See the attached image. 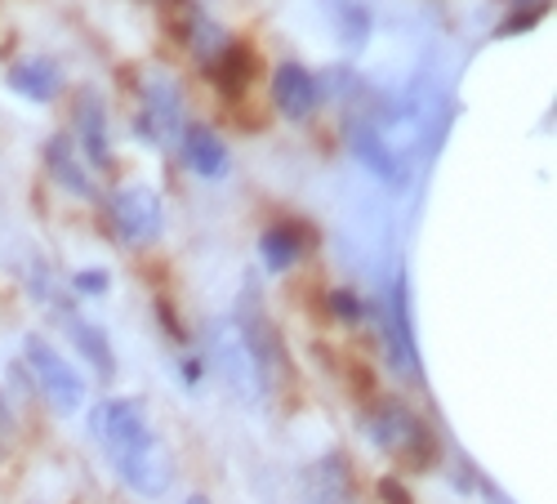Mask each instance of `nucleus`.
<instances>
[{"label":"nucleus","mask_w":557,"mask_h":504,"mask_svg":"<svg viewBox=\"0 0 557 504\" xmlns=\"http://www.w3.org/2000/svg\"><path fill=\"white\" fill-rule=\"evenodd\" d=\"M89 433L108 451L116 478L144 500H161L174 482V460L157 429L148 425L144 402L134 397H103L89 410Z\"/></svg>","instance_id":"1"},{"label":"nucleus","mask_w":557,"mask_h":504,"mask_svg":"<svg viewBox=\"0 0 557 504\" xmlns=\"http://www.w3.org/2000/svg\"><path fill=\"white\" fill-rule=\"evenodd\" d=\"M361 429H366L370 446L384 451L397 465H410V469H433L437 455H442V442H437L433 425L397 397H380L361 416Z\"/></svg>","instance_id":"2"},{"label":"nucleus","mask_w":557,"mask_h":504,"mask_svg":"<svg viewBox=\"0 0 557 504\" xmlns=\"http://www.w3.org/2000/svg\"><path fill=\"white\" fill-rule=\"evenodd\" d=\"M232 327L242 331L246 348H250V361H255V371H259V384H263V397L272 393H282L290 384V348L282 340V331L272 327V317H268V304L259 295L255 282H246L242 299H237V317H232Z\"/></svg>","instance_id":"3"},{"label":"nucleus","mask_w":557,"mask_h":504,"mask_svg":"<svg viewBox=\"0 0 557 504\" xmlns=\"http://www.w3.org/2000/svg\"><path fill=\"white\" fill-rule=\"evenodd\" d=\"M375 327H380V344H384L388 371L401 376L406 384H414L424 376V366H420V344H414V327H410V286H406V278H397L380 295Z\"/></svg>","instance_id":"4"},{"label":"nucleus","mask_w":557,"mask_h":504,"mask_svg":"<svg viewBox=\"0 0 557 504\" xmlns=\"http://www.w3.org/2000/svg\"><path fill=\"white\" fill-rule=\"evenodd\" d=\"M206 357H210V371L223 380V389L237 402H246V406L263 402V384H259V371L250 361V348H246L242 331L232 322H210L206 327Z\"/></svg>","instance_id":"5"},{"label":"nucleus","mask_w":557,"mask_h":504,"mask_svg":"<svg viewBox=\"0 0 557 504\" xmlns=\"http://www.w3.org/2000/svg\"><path fill=\"white\" fill-rule=\"evenodd\" d=\"M23 361H27V371L36 376V389L45 393V402H50L54 410H63V416H76V410L85 406V380H81V371L45 335H27L23 340Z\"/></svg>","instance_id":"6"},{"label":"nucleus","mask_w":557,"mask_h":504,"mask_svg":"<svg viewBox=\"0 0 557 504\" xmlns=\"http://www.w3.org/2000/svg\"><path fill=\"white\" fill-rule=\"evenodd\" d=\"M108 219H112V233L121 237V246H129V250L157 246L165 233V206L152 188H144V183L116 188L108 201Z\"/></svg>","instance_id":"7"},{"label":"nucleus","mask_w":557,"mask_h":504,"mask_svg":"<svg viewBox=\"0 0 557 504\" xmlns=\"http://www.w3.org/2000/svg\"><path fill=\"white\" fill-rule=\"evenodd\" d=\"M134 134L157 152H165L178 134H183V95L178 85L161 72H152L138 85V112H134Z\"/></svg>","instance_id":"8"},{"label":"nucleus","mask_w":557,"mask_h":504,"mask_svg":"<svg viewBox=\"0 0 557 504\" xmlns=\"http://www.w3.org/2000/svg\"><path fill=\"white\" fill-rule=\"evenodd\" d=\"M72 125H76V139L81 152L95 161L99 170H112V134H108V112L95 85H81L72 95Z\"/></svg>","instance_id":"9"},{"label":"nucleus","mask_w":557,"mask_h":504,"mask_svg":"<svg viewBox=\"0 0 557 504\" xmlns=\"http://www.w3.org/2000/svg\"><path fill=\"white\" fill-rule=\"evenodd\" d=\"M321 76H312L308 67L299 63H282L272 72V99H276V112L286 121H308L321 103Z\"/></svg>","instance_id":"10"},{"label":"nucleus","mask_w":557,"mask_h":504,"mask_svg":"<svg viewBox=\"0 0 557 504\" xmlns=\"http://www.w3.org/2000/svg\"><path fill=\"white\" fill-rule=\"evenodd\" d=\"M348 148H352V157H357L370 174H375V179H384V183H393V188H401L406 170L397 165V152L388 148V139H384V130H380V125L352 121V130H348Z\"/></svg>","instance_id":"11"},{"label":"nucleus","mask_w":557,"mask_h":504,"mask_svg":"<svg viewBox=\"0 0 557 504\" xmlns=\"http://www.w3.org/2000/svg\"><path fill=\"white\" fill-rule=\"evenodd\" d=\"M45 170H50V179L59 183L63 193H72L81 201H95L99 197V188L89 183V170L81 165L76 144L67 139V134H50V139H45Z\"/></svg>","instance_id":"12"},{"label":"nucleus","mask_w":557,"mask_h":504,"mask_svg":"<svg viewBox=\"0 0 557 504\" xmlns=\"http://www.w3.org/2000/svg\"><path fill=\"white\" fill-rule=\"evenodd\" d=\"M312 246V233L295 219H276L272 228H263L259 237V255H263V268L268 272H290Z\"/></svg>","instance_id":"13"},{"label":"nucleus","mask_w":557,"mask_h":504,"mask_svg":"<svg viewBox=\"0 0 557 504\" xmlns=\"http://www.w3.org/2000/svg\"><path fill=\"white\" fill-rule=\"evenodd\" d=\"M255 63H259V59H255V50H250L246 40H227V50H223L206 72H210V81H214L219 95H223L227 103H237V99L246 95V89H250Z\"/></svg>","instance_id":"14"},{"label":"nucleus","mask_w":557,"mask_h":504,"mask_svg":"<svg viewBox=\"0 0 557 504\" xmlns=\"http://www.w3.org/2000/svg\"><path fill=\"white\" fill-rule=\"evenodd\" d=\"M5 85L14 89V95H23L27 103H54L59 89H63V72L54 59H23L10 67Z\"/></svg>","instance_id":"15"},{"label":"nucleus","mask_w":557,"mask_h":504,"mask_svg":"<svg viewBox=\"0 0 557 504\" xmlns=\"http://www.w3.org/2000/svg\"><path fill=\"white\" fill-rule=\"evenodd\" d=\"M183 161H188L193 174L201 179H223L227 174V148L210 125H183Z\"/></svg>","instance_id":"16"},{"label":"nucleus","mask_w":557,"mask_h":504,"mask_svg":"<svg viewBox=\"0 0 557 504\" xmlns=\"http://www.w3.org/2000/svg\"><path fill=\"white\" fill-rule=\"evenodd\" d=\"M308 504H352V474L339 451L308 469Z\"/></svg>","instance_id":"17"},{"label":"nucleus","mask_w":557,"mask_h":504,"mask_svg":"<svg viewBox=\"0 0 557 504\" xmlns=\"http://www.w3.org/2000/svg\"><path fill=\"white\" fill-rule=\"evenodd\" d=\"M227 40H232V36H227V32H223L214 19H206V14H197V19L188 23V32H183V45H188V50H193V54H197L206 67H210V63H214V59L227 50Z\"/></svg>","instance_id":"18"},{"label":"nucleus","mask_w":557,"mask_h":504,"mask_svg":"<svg viewBox=\"0 0 557 504\" xmlns=\"http://www.w3.org/2000/svg\"><path fill=\"white\" fill-rule=\"evenodd\" d=\"M326 304H331V317H335V322H344V327H361V322H366V304H361V295L348 291V286L331 291Z\"/></svg>","instance_id":"19"},{"label":"nucleus","mask_w":557,"mask_h":504,"mask_svg":"<svg viewBox=\"0 0 557 504\" xmlns=\"http://www.w3.org/2000/svg\"><path fill=\"white\" fill-rule=\"evenodd\" d=\"M108 286H112V272L108 268H81V272H72V282H67V291H76L85 299L108 295Z\"/></svg>","instance_id":"20"},{"label":"nucleus","mask_w":557,"mask_h":504,"mask_svg":"<svg viewBox=\"0 0 557 504\" xmlns=\"http://www.w3.org/2000/svg\"><path fill=\"white\" fill-rule=\"evenodd\" d=\"M339 19H344V40L361 45V40H366V32H370V19H366V10H361V5H348Z\"/></svg>","instance_id":"21"},{"label":"nucleus","mask_w":557,"mask_h":504,"mask_svg":"<svg viewBox=\"0 0 557 504\" xmlns=\"http://www.w3.org/2000/svg\"><path fill=\"white\" fill-rule=\"evenodd\" d=\"M178 371H183V384L197 389V384L206 380V357H183V361H178Z\"/></svg>","instance_id":"22"},{"label":"nucleus","mask_w":557,"mask_h":504,"mask_svg":"<svg viewBox=\"0 0 557 504\" xmlns=\"http://www.w3.org/2000/svg\"><path fill=\"white\" fill-rule=\"evenodd\" d=\"M380 495L393 500V504H410V491H406L397 478H380Z\"/></svg>","instance_id":"23"},{"label":"nucleus","mask_w":557,"mask_h":504,"mask_svg":"<svg viewBox=\"0 0 557 504\" xmlns=\"http://www.w3.org/2000/svg\"><path fill=\"white\" fill-rule=\"evenodd\" d=\"M513 5H518V10H527V5H535V10H544V5H548V0H513Z\"/></svg>","instance_id":"24"},{"label":"nucleus","mask_w":557,"mask_h":504,"mask_svg":"<svg viewBox=\"0 0 557 504\" xmlns=\"http://www.w3.org/2000/svg\"><path fill=\"white\" fill-rule=\"evenodd\" d=\"M188 504H210V500H206V495H193V500H188Z\"/></svg>","instance_id":"25"}]
</instances>
